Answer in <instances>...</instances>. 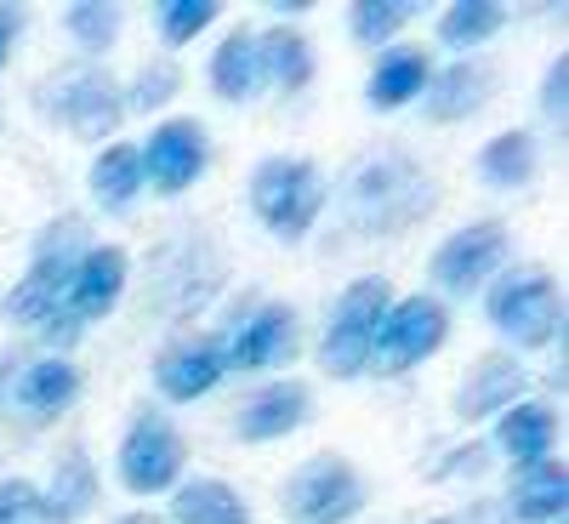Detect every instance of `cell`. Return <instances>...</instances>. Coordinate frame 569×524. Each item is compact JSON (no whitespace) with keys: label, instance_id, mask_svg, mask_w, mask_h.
<instances>
[{"label":"cell","instance_id":"6da1fadb","mask_svg":"<svg viewBox=\"0 0 569 524\" xmlns=\"http://www.w3.org/2000/svg\"><path fill=\"white\" fill-rule=\"evenodd\" d=\"M439 188L416 160L405 155H382V160H365L348 188H342V206H348V223L359 234H405L416 228L427 211H433Z\"/></svg>","mask_w":569,"mask_h":524},{"label":"cell","instance_id":"7a4b0ae2","mask_svg":"<svg viewBox=\"0 0 569 524\" xmlns=\"http://www.w3.org/2000/svg\"><path fill=\"white\" fill-rule=\"evenodd\" d=\"M91 251V240H86V223L80 217H63V223H52L34 240V263H29V274L7 291V303H0V314H7L12 325H46L58 314V303H63V285H69V274H74V263Z\"/></svg>","mask_w":569,"mask_h":524},{"label":"cell","instance_id":"3957f363","mask_svg":"<svg viewBox=\"0 0 569 524\" xmlns=\"http://www.w3.org/2000/svg\"><path fill=\"white\" fill-rule=\"evenodd\" d=\"M251 211L262 217L268 234H279V240H302V234L319 223L325 211V177L313 160H262L257 177H251Z\"/></svg>","mask_w":569,"mask_h":524},{"label":"cell","instance_id":"277c9868","mask_svg":"<svg viewBox=\"0 0 569 524\" xmlns=\"http://www.w3.org/2000/svg\"><path fill=\"white\" fill-rule=\"evenodd\" d=\"M393 308V285L382 274H365L353 279L348 291L330 308V325H325V348H319V365L330 376H365V359H370V343L382 330V314Z\"/></svg>","mask_w":569,"mask_h":524},{"label":"cell","instance_id":"5b68a950","mask_svg":"<svg viewBox=\"0 0 569 524\" xmlns=\"http://www.w3.org/2000/svg\"><path fill=\"white\" fill-rule=\"evenodd\" d=\"M279 507L291 513L297 524H348L365 507V479H359V467L348 456L319 451L284 479Z\"/></svg>","mask_w":569,"mask_h":524},{"label":"cell","instance_id":"8992f818","mask_svg":"<svg viewBox=\"0 0 569 524\" xmlns=\"http://www.w3.org/2000/svg\"><path fill=\"white\" fill-rule=\"evenodd\" d=\"M490 325L518 348H547L552 337H563V297L541 268H518L507 279H496L490 291Z\"/></svg>","mask_w":569,"mask_h":524},{"label":"cell","instance_id":"52a82bcc","mask_svg":"<svg viewBox=\"0 0 569 524\" xmlns=\"http://www.w3.org/2000/svg\"><path fill=\"white\" fill-rule=\"evenodd\" d=\"M450 337V314L439 297H405L382 314V330H376V343H370V359L365 370L376 376H399L421 359H433Z\"/></svg>","mask_w":569,"mask_h":524},{"label":"cell","instance_id":"ba28073f","mask_svg":"<svg viewBox=\"0 0 569 524\" xmlns=\"http://www.w3.org/2000/svg\"><path fill=\"white\" fill-rule=\"evenodd\" d=\"M177 479H182V434L171 427V416L137 411L120 439V485L131 496H160L177 491Z\"/></svg>","mask_w":569,"mask_h":524},{"label":"cell","instance_id":"9c48e42d","mask_svg":"<svg viewBox=\"0 0 569 524\" xmlns=\"http://www.w3.org/2000/svg\"><path fill=\"white\" fill-rule=\"evenodd\" d=\"M40 103L52 109V120H63L80 142H98L103 131H114L126 120V91L103 69H69L58 86L40 91Z\"/></svg>","mask_w":569,"mask_h":524},{"label":"cell","instance_id":"30bf717a","mask_svg":"<svg viewBox=\"0 0 569 524\" xmlns=\"http://www.w3.org/2000/svg\"><path fill=\"white\" fill-rule=\"evenodd\" d=\"M501 263H507V228L501 223H467V228H456L450 240L433 251L427 274H433L439 291L467 297V291H479Z\"/></svg>","mask_w":569,"mask_h":524},{"label":"cell","instance_id":"8fae6325","mask_svg":"<svg viewBox=\"0 0 569 524\" xmlns=\"http://www.w3.org/2000/svg\"><path fill=\"white\" fill-rule=\"evenodd\" d=\"M206 155H211V142H206V126L200 120H160L149 131V142L137 149L142 182L160 188V195H182L188 182L206 177Z\"/></svg>","mask_w":569,"mask_h":524},{"label":"cell","instance_id":"7c38bea8","mask_svg":"<svg viewBox=\"0 0 569 524\" xmlns=\"http://www.w3.org/2000/svg\"><path fill=\"white\" fill-rule=\"evenodd\" d=\"M297 354V314L284 303H257L240 325L222 337V365L228 370H268Z\"/></svg>","mask_w":569,"mask_h":524},{"label":"cell","instance_id":"4fadbf2b","mask_svg":"<svg viewBox=\"0 0 569 524\" xmlns=\"http://www.w3.org/2000/svg\"><path fill=\"white\" fill-rule=\"evenodd\" d=\"M126 274H131L126 246H91V251L74 263L69 285H63L58 314H63V319H74V325H91V319L114 314V303L126 297Z\"/></svg>","mask_w":569,"mask_h":524},{"label":"cell","instance_id":"5bb4252c","mask_svg":"<svg viewBox=\"0 0 569 524\" xmlns=\"http://www.w3.org/2000/svg\"><path fill=\"white\" fill-rule=\"evenodd\" d=\"M525 388H530V376H525V365H518L512 354H479L472 359V370L461 376V388H456V416L461 422H485V416H501V411H512L518 399H525Z\"/></svg>","mask_w":569,"mask_h":524},{"label":"cell","instance_id":"9a60e30c","mask_svg":"<svg viewBox=\"0 0 569 524\" xmlns=\"http://www.w3.org/2000/svg\"><path fill=\"white\" fill-rule=\"evenodd\" d=\"M222 376H228V365H222V337H188V343H171V348L160 354L154 388H160L166 399L188 405V399H206Z\"/></svg>","mask_w":569,"mask_h":524},{"label":"cell","instance_id":"2e32d148","mask_svg":"<svg viewBox=\"0 0 569 524\" xmlns=\"http://www.w3.org/2000/svg\"><path fill=\"white\" fill-rule=\"evenodd\" d=\"M308 411H313L308 383H268V388H257V394L240 405L233 427H240V439H246V445H268V439L297 434V427L308 422Z\"/></svg>","mask_w":569,"mask_h":524},{"label":"cell","instance_id":"e0dca14e","mask_svg":"<svg viewBox=\"0 0 569 524\" xmlns=\"http://www.w3.org/2000/svg\"><path fill=\"white\" fill-rule=\"evenodd\" d=\"M490 98H496V63H479V58H461L450 69H433V80H427V91H421L427 120H439V126L479 115Z\"/></svg>","mask_w":569,"mask_h":524},{"label":"cell","instance_id":"ac0fdd59","mask_svg":"<svg viewBox=\"0 0 569 524\" xmlns=\"http://www.w3.org/2000/svg\"><path fill=\"white\" fill-rule=\"evenodd\" d=\"M427 80H433L427 46H388V52L376 58L370 80H365V103L370 109H405L427 91Z\"/></svg>","mask_w":569,"mask_h":524},{"label":"cell","instance_id":"d6986e66","mask_svg":"<svg viewBox=\"0 0 569 524\" xmlns=\"http://www.w3.org/2000/svg\"><path fill=\"white\" fill-rule=\"evenodd\" d=\"M74 399H80V370H74L69 359H58V354L29 359V365H18V376H12V405H18L23 416H58V411H69Z\"/></svg>","mask_w":569,"mask_h":524},{"label":"cell","instance_id":"ffe728a7","mask_svg":"<svg viewBox=\"0 0 569 524\" xmlns=\"http://www.w3.org/2000/svg\"><path fill=\"white\" fill-rule=\"evenodd\" d=\"M552 439H558V422H552V411L536 405V399H518L512 411L496 416V451H501L512 467L552 462Z\"/></svg>","mask_w":569,"mask_h":524},{"label":"cell","instance_id":"44dd1931","mask_svg":"<svg viewBox=\"0 0 569 524\" xmlns=\"http://www.w3.org/2000/svg\"><path fill=\"white\" fill-rule=\"evenodd\" d=\"M257 63H262V86H279L284 98H297L313 80V46H308L302 29L273 23L268 34H257Z\"/></svg>","mask_w":569,"mask_h":524},{"label":"cell","instance_id":"7402d4cb","mask_svg":"<svg viewBox=\"0 0 569 524\" xmlns=\"http://www.w3.org/2000/svg\"><path fill=\"white\" fill-rule=\"evenodd\" d=\"M91 502H98V473H91V456L80 445H69L58 456V473L52 485L40 491V507H46V524H74L91 513Z\"/></svg>","mask_w":569,"mask_h":524},{"label":"cell","instance_id":"603a6c76","mask_svg":"<svg viewBox=\"0 0 569 524\" xmlns=\"http://www.w3.org/2000/svg\"><path fill=\"white\" fill-rule=\"evenodd\" d=\"M211 91L222 103H251L262 91V63H257V34L233 29L211 52Z\"/></svg>","mask_w":569,"mask_h":524},{"label":"cell","instance_id":"cb8c5ba5","mask_svg":"<svg viewBox=\"0 0 569 524\" xmlns=\"http://www.w3.org/2000/svg\"><path fill=\"white\" fill-rule=\"evenodd\" d=\"M171 524H251V507L222 479H188L171 491Z\"/></svg>","mask_w":569,"mask_h":524},{"label":"cell","instance_id":"d4e9b609","mask_svg":"<svg viewBox=\"0 0 569 524\" xmlns=\"http://www.w3.org/2000/svg\"><path fill=\"white\" fill-rule=\"evenodd\" d=\"M512 513L525 524H558L569 513V473H563V462H536V467L518 473Z\"/></svg>","mask_w":569,"mask_h":524},{"label":"cell","instance_id":"484cf974","mask_svg":"<svg viewBox=\"0 0 569 524\" xmlns=\"http://www.w3.org/2000/svg\"><path fill=\"white\" fill-rule=\"evenodd\" d=\"M142 188V160H137V142H109V149L91 160V200L103 211H126Z\"/></svg>","mask_w":569,"mask_h":524},{"label":"cell","instance_id":"4316f807","mask_svg":"<svg viewBox=\"0 0 569 524\" xmlns=\"http://www.w3.org/2000/svg\"><path fill=\"white\" fill-rule=\"evenodd\" d=\"M536 137L530 131H501V137H490L485 149H479V177L490 182V188H525L530 177H536Z\"/></svg>","mask_w":569,"mask_h":524},{"label":"cell","instance_id":"83f0119b","mask_svg":"<svg viewBox=\"0 0 569 524\" xmlns=\"http://www.w3.org/2000/svg\"><path fill=\"white\" fill-rule=\"evenodd\" d=\"M501 23H507V7H496V0H456L439 23V40L456 46V52H472L490 34H501Z\"/></svg>","mask_w":569,"mask_h":524},{"label":"cell","instance_id":"f1b7e54d","mask_svg":"<svg viewBox=\"0 0 569 524\" xmlns=\"http://www.w3.org/2000/svg\"><path fill=\"white\" fill-rule=\"evenodd\" d=\"M69 34L86 46V52H109V46L120 40V12L114 7H98V0H74V7L63 12Z\"/></svg>","mask_w":569,"mask_h":524},{"label":"cell","instance_id":"f546056e","mask_svg":"<svg viewBox=\"0 0 569 524\" xmlns=\"http://www.w3.org/2000/svg\"><path fill=\"white\" fill-rule=\"evenodd\" d=\"M410 18H416L410 0H359V7H353V40H359V46L393 40Z\"/></svg>","mask_w":569,"mask_h":524},{"label":"cell","instance_id":"4dcf8cb0","mask_svg":"<svg viewBox=\"0 0 569 524\" xmlns=\"http://www.w3.org/2000/svg\"><path fill=\"white\" fill-rule=\"evenodd\" d=\"M211 23H217V0H166L160 7V40L166 46H188Z\"/></svg>","mask_w":569,"mask_h":524},{"label":"cell","instance_id":"1f68e13d","mask_svg":"<svg viewBox=\"0 0 569 524\" xmlns=\"http://www.w3.org/2000/svg\"><path fill=\"white\" fill-rule=\"evenodd\" d=\"M177 86H182V69H177V63H149V69L131 80V91H126V115H131V109H137V115L166 109V103L177 98Z\"/></svg>","mask_w":569,"mask_h":524},{"label":"cell","instance_id":"d6a6232c","mask_svg":"<svg viewBox=\"0 0 569 524\" xmlns=\"http://www.w3.org/2000/svg\"><path fill=\"white\" fill-rule=\"evenodd\" d=\"M0 524H46V507H40V491L12 479L0 485Z\"/></svg>","mask_w":569,"mask_h":524},{"label":"cell","instance_id":"836d02e7","mask_svg":"<svg viewBox=\"0 0 569 524\" xmlns=\"http://www.w3.org/2000/svg\"><path fill=\"white\" fill-rule=\"evenodd\" d=\"M541 115L558 120V126H563V115H569V58H558V63L547 69V80H541Z\"/></svg>","mask_w":569,"mask_h":524},{"label":"cell","instance_id":"e575fe53","mask_svg":"<svg viewBox=\"0 0 569 524\" xmlns=\"http://www.w3.org/2000/svg\"><path fill=\"white\" fill-rule=\"evenodd\" d=\"M485 456H490L485 445H456V451L433 467V479L445 485V479H456V473H479V467H485Z\"/></svg>","mask_w":569,"mask_h":524},{"label":"cell","instance_id":"d590c367","mask_svg":"<svg viewBox=\"0 0 569 524\" xmlns=\"http://www.w3.org/2000/svg\"><path fill=\"white\" fill-rule=\"evenodd\" d=\"M18 34H23V7H0V69H7Z\"/></svg>","mask_w":569,"mask_h":524},{"label":"cell","instance_id":"8d00e7d4","mask_svg":"<svg viewBox=\"0 0 569 524\" xmlns=\"http://www.w3.org/2000/svg\"><path fill=\"white\" fill-rule=\"evenodd\" d=\"M12 376H18V359H0V411L12 405Z\"/></svg>","mask_w":569,"mask_h":524},{"label":"cell","instance_id":"74e56055","mask_svg":"<svg viewBox=\"0 0 569 524\" xmlns=\"http://www.w3.org/2000/svg\"><path fill=\"white\" fill-rule=\"evenodd\" d=\"M114 524H166L160 513H126V518H114Z\"/></svg>","mask_w":569,"mask_h":524},{"label":"cell","instance_id":"f35d334b","mask_svg":"<svg viewBox=\"0 0 569 524\" xmlns=\"http://www.w3.org/2000/svg\"><path fill=\"white\" fill-rule=\"evenodd\" d=\"M433 524H456V518H433Z\"/></svg>","mask_w":569,"mask_h":524}]
</instances>
